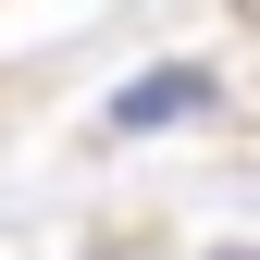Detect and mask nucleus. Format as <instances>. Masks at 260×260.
<instances>
[{"label":"nucleus","instance_id":"2","mask_svg":"<svg viewBox=\"0 0 260 260\" xmlns=\"http://www.w3.org/2000/svg\"><path fill=\"white\" fill-rule=\"evenodd\" d=\"M236 13H248V25H260V0H236Z\"/></svg>","mask_w":260,"mask_h":260},{"label":"nucleus","instance_id":"1","mask_svg":"<svg viewBox=\"0 0 260 260\" xmlns=\"http://www.w3.org/2000/svg\"><path fill=\"white\" fill-rule=\"evenodd\" d=\"M211 62H161V75H124L112 87V137H149V124H186V112H211Z\"/></svg>","mask_w":260,"mask_h":260}]
</instances>
